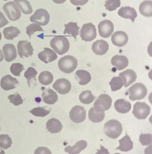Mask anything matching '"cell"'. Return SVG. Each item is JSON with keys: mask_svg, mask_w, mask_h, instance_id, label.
<instances>
[{"mask_svg": "<svg viewBox=\"0 0 152 154\" xmlns=\"http://www.w3.org/2000/svg\"><path fill=\"white\" fill-rule=\"evenodd\" d=\"M42 96L44 102L49 105L55 104L58 100V95L56 92L50 88L45 89Z\"/></svg>", "mask_w": 152, "mask_h": 154, "instance_id": "603a6c76", "label": "cell"}, {"mask_svg": "<svg viewBox=\"0 0 152 154\" xmlns=\"http://www.w3.org/2000/svg\"><path fill=\"white\" fill-rule=\"evenodd\" d=\"M34 154H52V153L46 147H39L35 150Z\"/></svg>", "mask_w": 152, "mask_h": 154, "instance_id": "ee69618b", "label": "cell"}, {"mask_svg": "<svg viewBox=\"0 0 152 154\" xmlns=\"http://www.w3.org/2000/svg\"><path fill=\"white\" fill-rule=\"evenodd\" d=\"M72 4L75 6H82L88 2V0H70Z\"/></svg>", "mask_w": 152, "mask_h": 154, "instance_id": "bcb514c9", "label": "cell"}, {"mask_svg": "<svg viewBox=\"0 0 152 154\" xmlns=\"http://www.w3.org/2000/svg\"><path fill=\"white\" fill-rule=\"evenodd\" d=\"M123 127L121 123L115 119H111L106 122L104 125V131L108 137L115 139L118 137L122 132Z\"/></svg>", "mask_w": 152, "mask_h": 154, "instance_id": "7a4b0ae2", "label": "cell"}, {"mask_svg": "<svg viewBox=\"0 0 152 154\" xmlns=\"http://www.w3.org/2000/svg\"><path fill=\"white\" fill-rule=\"evenodd\" d=\"M111 41L113 44L116 46L122 47L128 41V36L124 32H116L112 35Z\"/></svg>", "mask_w": 152, "mask_h": 154, "instance_id": "2e32d148", "label": "cell"}, {"mask_svg": "<svg viewBox=\"0 0 152 154\" xmlns=\"http://www.w3.org/2000/svg\"><path fill=\"white\" fill-rule=\"evenodd\" d=\"M37 74V71L32 67H29L25 72L24 76L27 79L28 84L29 86H30V82L32 80L34 79L36 81V76Z\"/></svg>", "mask_w": 152, "mask_h": 154, "instance_id": "f35d334b", "label": "cell"}, {"mask_svg": "<svg viewBox=\"0 0 152 154\" xmlns=\"http://www.w3.org/2000/svg\"><path fill=\"white\" fill-rule=\"evenodd\" d=\"M5 60L8 62L13 61L17 57L16 49L14 45L8 44L2 48Z\"/></svg>", "mask_w": 152, "mask_h": 154, "instance_id": "d6986e66", "label": "cell"}, {"mask_svg": "<svg viewBox=\"0 0 152 154\" xmlns=\"http://www.w3.org/2000/svg\"><path fill=\"white\" fill-rule=\"evenodd\" d=\"M17 49L18 54L21 58H23L24 57H28L33 55V47L31 42L27 40L20 41L17 45Z\"/></svg>", "mask_w": 152, "mask_h": 154, "instance_id": "30bf717a", "label": "cell"}, {"mask_svg": "<svg viewBox=\"0 0 152 154\" xmlns=\"http://www.w3.org/2000/svg\"><path fill=\"white\" fill-rule=\"evenodd\" d=\"M2 38V35L1 33L0 32V40H1Z\"/></svg>", "mask_w": 152, "mask_h": 154, "instance_id": "f5cc1de1", "label": "cell"}, {"mask_svg": "<svg viewBox=\"0 0 152 154\" xmlns=\"http://www.w3.org/2000/svg\"><path fill=\"white\" fill-rule=\"evenodd\" d=\"M112 91H116L119 90L123 86V82L119 76L114 77L110 82H109Z\"/></svg>", "mask_w": 152, "mask_h": 154, "instance_id": "d590c367", "label": "cell"}, {"mask_svg": "<svg viewBox=\"0 0 152 154\" xmlns=\"http://www.w3.org/2000/svg\"><path fill=\"white\" fill-rule=\"evenodd\" d=\"M58 67L60 70L66 74L73 72L78 65L77 59L70 55L63 57L59 60Z\"/></svg>", "mask_w": 152, "mask_h": 154, "instance_id": "3957f363", "label": "cell"}, {"mask_svg": "<svg viewBox=\"0 0 152 154\" xmlns=\"http://www.w3.org/2000/svg\"><path fill=\"white\" fill-rule=\"evenodd\" d=\"M0 130H1V127H0Z\"/></svg>", "mask_w": 152, "mask_h": 154, "instance_id": "11a10c76", "label": "cell"}, {"mask_svg": "<svg viewBox=\"0 0 152 154\" xmlns=\"http://www.w3.org/2000/svg\"><path fill=\"white\" fill-rule=\"evenodd\" d=\"M105 117V110L100 106H94L89 110L88 118L93 123H99Z\"/></svg>", "mask_w": 152, "mask_h": 154, "instance_id": "4fadbf2b", "label": "cell"}, {"mask_svg": "<svg viewBox=\"0 0 152 154\" xmlns=\"http://www.w3.org/2000/svg\"><path fill=\"white\" fill-rule=\"evenodd\" d=\"M5 14L11 21H16L21 17V12L18 6L13 2L5 3L3 7Z\"/></svg>", "mask_w": 152, "mask_h": 154, "instance_id": "5b68a950", "label": "cell"}, {"mask_svg": "<svg viewBox=\"0 0 152 154\" xmlns=\"http://www.w3.org/2000/svg\"><path fill=\"white\" fill-rule=\"evenodd\" d=\"M119 146L117 148V149L127 152L133 149V142L131 141L130 137L127 134L124 137L119 140Z\"/></svg>", "mask_w": 152, "mask_h": 154, "instance_id": "4316f807", "label": "cell"}, {"mask_svg": "<svg viewBox=\"0 0 152 154\" xmlns=\"http://www.w3.org/2000/svg\"><path fill=\"white\" fill-rule=\"evenodd\" d=\"M51 48L60 55L67 53L69 49V42L67 38L63 36H56L53 38L50 42Z\"/></svg>", "mask_w": 152, "mask_h": 154, "instance_id": "6da1fadb", "label": "cell"}, {"mask_svg": "<svg viewBox=\"0 0 152 154\" xmlns=\"http://www.w3.org/2000/svg\"><path fill=\"white\" fill-rule=\"evenodd\" d=\"M120 5V0H107L105 2V7L107 10L112 11L119 8Z\"/></svg>", "mask_w": 152, "mask_h": 154, "instance_id": "ab89813d", "label": "cell"}, {"mask_svg": "<svg viewBox=\"0 0 152 154\" xmlns=\"http://www.w3.org/2000/svg\"><path fill=\"white\" fill-rule=\"evenodd\" d=\"M24 69V66L20 63H13L10 67V71L15 76H20V73Z\"/></svg>", "mask_w": 152, "mask_h": 154, "instance_id": "60d3db41", "label": "cell"}, {"mask_svg": "<svg viewBox=\"0 0 152 154\" xmlns=\"http://www.w3.org/2000/svg\"><path fill=\"white\" fill-rule=\"evenodd\" d=\"M3 59H4V56L2 55V51L0 50V62H1Z\"/></svg>", "mask_w": 152, "mask_h": 154, "instance_id": "f907efd6", "label": "cell"}, {"mask_svg": "<svg viewBox=\"0 0 152 154\" xmlns=\"http://www.w3.org/2000/svg\"><path fill=\"white\" fill-rule=\"evenodd\" d=\"M53 2L56 4H62L66 2V0H52Z\"/></svg>", "mask_w": 152, "mask_h": 154, "instance_id": "c3c4849f", "label": "cell"}, {"mask_svg": "<svg viewBox=\"0 0 152 154\" xmlns=\"http://www.w3.org/2000/svg\"><path fill=\"white\" fill-rule=\"evenodd\" d=\"M87 146V143L84 140L78 141L74 146H68L65 149V151L69 154H78L85 149Z\"/></svg>", "mask_w": 152, "mask_h": 154, "instance_id": "d4e9b609", "label": "cell"}, {"mask_svg": "<svg viewBox=\"0 0 152 154\" xmlns=\"http://www.w3.org/2000/svg\"><path fill=\"white\" fill-rule=\"evenodd\" d=\"M0 154H5V152L2 149H1V151L0 152Z\"/></svg>", "mask_w": 152, "mask_h": 154, "instance_id": "816d5d0a", "label": "cell"}, {"mask_svg": "<svg viewBox=\"0 0 152 154\" xmlns=\"http://www.w3.org/2000/svg\"><path fill=\"white\" fill-rule=\"evenodd\" d=\"M119 154V153H115V154Z\"/></svg>", "mask_w": 152, "mask_h": 154, "instance_id": "db71d44e", "label": "cell"}, {"mask_svg": "<svg viewBox=\"0 0 152 154\" xmlns=\"http://www.w3.org/2000/svg\"><path fill=\"white\" fill-rule=\"evenodd\" d=\"M95 99V97L89 90L82 92L79 96V100L84 104H90L92 103Z\"/></svg>", "mask_w": 152, "mask_h": 154, "instance_id": "836d02e7", "label": "cell"}, {"mask_svg": "<svg viewBox=\"0 0 152 154\" xmlns=\"http://www.w3.org/2000/svg\"><path fill=\"white\" fill-rule=\"evenodd\" d=\"M62 125L59 120L56 119H49L46 123L47 130L51 133H57L62 129Z\"/></svg>", "mask_w": 152, "mask_h": 154, "instance_id": "484cf974", "label": "cell"}, {"mask_svg": "<svg viewBox=\"0 0 152 154\" xmlns=\"http://www.w3.org/2000/svg\"><path fill=\"white\" fill-rule=\"evenodd\" d=\"M18 84L19 82L18 80L9 75L3 76L0 82L1 87L5 91L14 89L16 85Z\"/></svg>", "mask_w": 152, "mask_h": 154, "instance_id": "5bb4252c", "label": "cell"}, {"mask_svg": "<svg viewBox=\"0 0 152 154\" xmlns=\"http://www.w3.org/2000/svg\"><path fill=\"white\" fill-rule=\"evenodd\" d=\"M151 149V146L150 147H147V149H145V154H152L151 153V150L150 151V149Z\"/></svg>", "mask_w": 152, "mask_h": 154, "instance_id": "681fc988", "label": "cell"}, {"mask_svg": "<svg viewBox=\"0 0 152 154\" xmlns=\"http://www.w3.org/2000/svg\"><path fill=\"white\" fill-rule=\"evenodd\" d=\"M119 16L125 19H130L134 22L137 16V13L134 8L130 7L121 8L118 11Z\"/></svg>", "mask_w": 152, "mask_h": 154, "instance_id": "44dd1931", "label": "cell"}, {"mask_svg": "<svg viewBox=\"0 0 152 154\" xmlns=\"http://www.w3.org/2000/svg\"><path fill=\"white\" fill-rule=\"evenodd\" d=\"M8 23V20L6 19L2 12H0V28L7 25Z\"/></svg>", "mask_w": 152, "mask_h": 154, "instance_id": "f6af8a7d", "label": "cell"}, {"mask_svg": "<svg viewBox=\"0 0 152 154\" xmlns=\"http://www.w3.org/2000/svg\"><path fill=\"white\" fill-rule=\"evenodd\" d=\"M119 77L123 82L125 87H128L135 81L137 78L136 73L132 69H127L119 74Z\"/></svg>", "mask_w": 152, "mask_h": 154, "instance_id": "9a60e30c", "label": "cell"}, {"mask_svg": "<svg viewBox=\"0 0 152 154\" xmlns=\"http://www.w3.org/2000/svg\"><path fill=\"white\" fill-rule=\"evenodd\" d=\"M139 11L143 16L150 17L152 16V1H144L141 3Z\"/></svg>", "mask_w": 152, "mask_h": 154, "instance_id": "f546056e", "label": "cell"}, {"mask_svg": "<svg viewBox=\"0 0 152 154\" xmlns=\"http://www.w3.org/2000/svg\"><path fill=\"white\" fill-rule=\"evenodd\" d=\"M114 107L117 112L126 113L131 110V103L124 99H119L115 101Z\"/></svg>", "mask_w": 152, "mask_h": 154, "instance_id": "cb8c5ba5", "label": "cell"}, {"mask_svg": "<svg viewBox=\"0 0 152 154\" xmlns=\"http://www.w3.org/2000/svg\"><path fill=\"white\" fill-rule=\"evenodd\" d=\"M150 112L149 106L145 102H137L134 106L132 113L136 118L144 119L146 118Z\"/></svg>", "mask_w": 152, "mask_h": 154, "instance_id": "ba28073f", "label": "cell"}, {"mask_svg": "<svg viewBox=\"0 0 152 154\" xmlns=\"http://www.w3.org/2000/svg\"><path fill=\"white\" fill-rule=\"evenodd\" d=\"M76 75L80 79L79 82L80 85H87L91 81V75L88 71L84 70H77Z\"/></svg>", "mask_w": 152, "mask_h": 154, "instance_id": "1f68e13d", "label": "cell"}, {"mask_svg": "<svg viewBox=\"0 0 152 154\" xmlns=\"http://www.w3.org/2000/svg\"><path fill=\"white\" fill-rule=\"evenodd\" d=\"M70 119L73 122L80 123L86 118V111L80 106H76L73 107L69 113Z\"/></svg>", "mask_w": 152, "mask_h": 154, "instance_id": "9c48e42d", "label": "cell"}, {"mask_svg": "<svg viewBox=\"0 0 152 154\" xmlns=\"http://www.w3.org/2000/svg\"><path fill=\"white\" fill-rule=\"evenodd\" d=\"M50 19V16L48 11L43 8H40L35 11L34 14L30 17V21L35 22L39 25H47Z\"/></svg>", "mask_w": 152, "mask_h": 154, "instance_id": "8992f818", "label": "cell"}, {"mask_svg": "<svg viewBox=\"0 0 152 154\" xmlns=\"http://www.w3.org/2000/svg\"><path fill=\"white\" fill-rule=\"evenodd\" d=\"M3 33L6 39L13 40L14 38L17 37L20 34V32L17 27L12 26L4 28Z\"/></svg>", "mask_w": 152, "mask_h": 154, "instance_id": "4dcf8cb0", "label": "cell"}, {"mask_svg": "<svg viewBox=\"0 0 152 154\" xmlns=\"http://www.w3.org/2000/svg\"><path fill=\"white\" fill-rule=\"evenodd\" d=\"M112 104L111 97L106 94L99 95L98 99L94 103V106H100L105 111H107L111 108Z\"/></svg>", "mask_w": 152, "mask_h": 154, "instance_id": "ffe728a7", "label": "cell"}, {"mask_svg": "<svg viewBox=\"0 0 152 154\" xmlns=\"http://www.w3.org/2000/svg\"><path fill=\"white\" fill-rule=\"evenodd\" d=\"M129 94V99L132 101L141 100L145 98L147 94V89L146 86L141 83L134 84L128 90Z\"/></svg>", "mask_w": 152, "mask_h": 154, "instance_id": "277c9868", "label": "cell"}, {"mask_svg": "<svg viewBox=\"0 0 152 154\" xmlns=\"http://www.w3.org/2000/svg\"><path fill=\"white\" fill-rule=\"evenodd\" d=\"M95 154H110L109 153V151L104 147L101 145L100 146V149L99 150L97 153Z\"/></svg>", "mask_w": 152, "mask_h": 154, "instance_id": "7dc6e473", "label": "cell"}, {"mask_svg": "<svg viewBox=\"0 0 152 154\" xmlns=\"http://www.w3.org/2000/svg\"><path fill=\"white\" fill-rule=\"evenodd\" d=\"M53 88L60 94H66L71 90V84L67 79L61 78L56 80L53 84Z\"/></svg>", "mask_w": 152, "mask_h": 154, "instance_id": "8fae6325", "label": "cell"}, {"mask_svg": "<svg viewBox=\"0 0 152 154\" xmlns=\"http://www.w3.org/2000/svg\"><path fill=\"white\" fill-rule=\"evenodd\" d=\"M65 30H64L63 33L64 34H68L72 35L74 39L76 40V37L79 35V31L80 27L77 25V23L75 22H70L65 24Z\"/></svg>", "mask_w": 152, "mask_h": 154, "instance_id": "83f0119b", "label": "cell"}, {"mask_svg": "<svg viewBox=\"0 0 152 154\" xmlns=\"http://www.w3.org/2000/svg\"><path fill=\"white\" fill-rule=\"evenodd\" d=\"M139 140L142 145H149L152 142V135L151 134H141Z\"/></svg>", "mask_w": 152, "mask_h": 154, "instance_id": "7bdbcfd3", "label": "cell"}, {"mask_svg": "<svg viewBox=\"0 0 152 154\" xmlns=\"http://www.w3.org/2000/svg\"><path fill=\"white\" fill-rule=\"evenodd\" d=\"M111 63L117 70H121L126 68L129 64L128 59L124 56L116 55L112 57Z\"/></svg>", "mask_w": 152, "mask_h": 154, "instance_id": "7402d4cb", "label": "cell"}, {"mask_svg": "<svg viewBox=\"0 0 152 154\" xmlns=\"http://www.w3.org/2000/svg\"><path fill=\"white\" fill-rule=\"evenodd\" d=\"M26 33L31 38L32 35L36 32H44V30L37 23L30 24L26 27Z\"/></svg>", "mask_w": 152, "mask_h": 154, "instance_id": "74e56055", "label": "cell"}, {"mask_svg": "<svg viewBox=\"0 0 152 154\" xmlns=\"http://www.w3.org/2000/svg\"><path fill=\"white\" fill-rule=\"evenodd\" d=\"M98 29L100 36L104 38H107L114 31V25L110 20H104L99 23Z\"/></svg>", "mask_w": 152, "mask_h": 154, "instance_id": "7c38bea8", "label": "cell"}, {"mask_svg": "<svg viewBox=\"0 0 152 154\" xmlns=\"http://www.w3.org/2000/svg\"><path fill=\"white\" fill-rule=\"evenodd\" d=\"M12 141L11 137L7 134L0 135V148L7 149L11 147Z\"/></svg>", "mask_w": 152, "mask_h": 154, "instance_id": "e575fe53", "label": "cell"}, {"mask_svg": "<svg viewBox=\"0 0 152 154\" xmlns=\"http://www.w3.org/2000/svg\"><path fill=\"white\" fill-rule=\"evenodd\" d=\"M80 36L82 40L86 42L92 41L97 36L96 27L92 23L84 24L81 30Z\"/></svg>", "mask_w": 152, "mask_h": 154, "instance_id": "52a82bcc", "label": "cell"}, {"mask_svg": "<svg viewBox=\"0 0 152 154\" xmlns=\"http://www.w3.org/2000/svg\"><path fill=\"white\" fill-rule=\"evenodd\" d=\"M14 2L24 14H31L33 12L31 5L27 0H14Z\"/></svg>", "mask_w": 152, "mask_h": 154, "instance_id": "f1b7e54d", "label": "cell"}, {"mask_svg": "<svg viewBox=\"0 0 152 154\" xmlns=\"http://www.w3.org/2000/svg\"><path fill=\"white\" fill-rule=\"evenodd\" d=\"M38 57L42 62L48 63L56 60L57 56L55 52L51 49L44 48V51L38 53Z\"/></svg>", "mask_w": 152, "mask_h": 154, "instance_id": "ac0fdd59", "label": "cell"}, {"mask_svg": "<svg viewBox=\"0 0 152 154\" xmlns=\"http://www.w3.org/2000/svg\"><path fill=\"white\" fill-rule=\"evenodd\" d=\"M8 99L10 103L14 105L15 106L20 105L23 102V100L19 94H12L8 96Z\"/></svg>", "mask_w": 152, "mask_h": 154, "instance_id": "b9f144b4", "label": "cell"}, {"mask_svg": "<svg viewBox=\"0 0 152 154\" xmlns=\"http://www.w3.org/2000/svg\"><path fill=\"white\" fill-rule=\"evenodd\" d=\"M50 112V110H47L44 107H37L31 110L30 112L36 117H44L49 114Z\"/></svg>", "mask_w": 152, "mask_h": 154, "instance_id": "8d00e7d4", "label": "cell"}, {"mask_svg": "<svg viewBox=\"0 0 152 154\" xmlns=\"http://www.w3.org/2000/svg\"><path fill=\"white\" fill-rule=\"evenodd\" d=\"M38 80L41 84L47 86L53 82V75L49 71H43L39 74Z\"/></svg>", "mask_w": 152, "mask_h": 154, "instance_id": "d6a6232c", "label": "cell"}, {"mask_svg": "<svg viewBox=\"0 0 152 154\" xmlns=\"http://www.w3.org/2000/svg\"><path fill=\"white\" fill-rule=\"evenodd\" d=\"M109 48L108 43L102 39L95 41L92 46L93 51L97 55H104L108 51Z\"/></svg>", "mask_w": 152, "mask_h": 154, "instance_id": "e0dca14e", "label": "cell"}]
</instances>
